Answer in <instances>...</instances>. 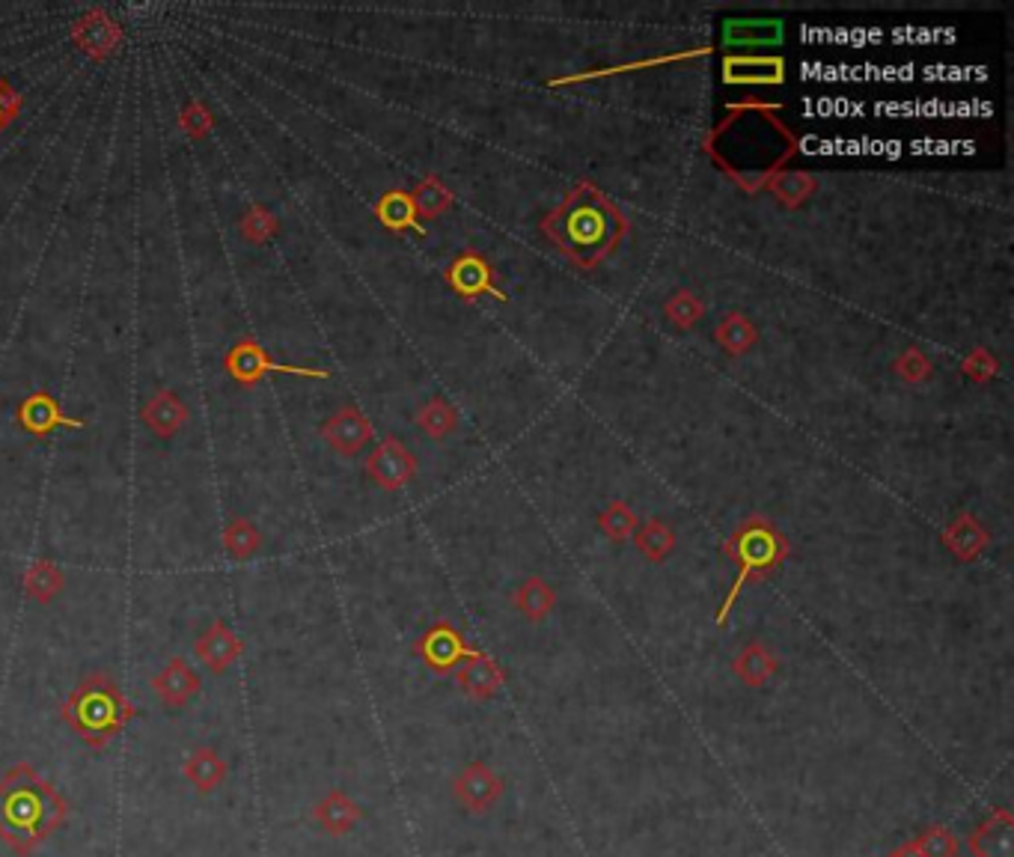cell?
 <instances>
[{
  "mask_svg": "<svg viewBox=\"0 0 1014 857\" xmlns=\"http://www.w3.org/2000/svg\"><path fill=\"white\" fill-rule=\"evenodd\" d=\"M890 857H920V855H916V848H913V843H911V846H904L902 851H895V855H890Z\"/></svg>",
  "mask_w": 1014,
  "mask_h": 857,
  "instance_id": "e575fe53",
  "label": "cell"
},
{
  "mask_svg": "<svg viewBox=\"0 0 1014 857\" xmlns=\"http://www.w3.org/2000/svg\"><path fill=\"white\" fill-rule=\"evenodd\" d=\"M187 405L179 400V393H173L170 387H161L159 393H152L146 405L140 409V420L146 423L152 435L159 438H173L179 428L187 423Z\"/></svg>",
  "mask_w": 1014,
  "mask_h": 857,
  "instance_id": "30bf717a",
  "label": "cell"
},
{
  "mask_svg": "<svg viewBox=\"0 0 1014 857\" xmlns=\"http://www.w3.org/2000/svg\"><path fill=\"white\" fill-rule=\"evenodd\" d=\"M500 793L503 780L485 763H470L456 780L458 801L474 813L488 810V807L500 798Z\"/></svg>",
  "mask_w": 1014,
  "mask_h": 857,
  "instance_id": "7c38bea8",
  "label": "cell"
},
{
  "mask_svg": "<svg viewBox=\"0 0 1014 857\" xmlns=\"http://www.w3.org/2000/svg\"><path fill=\"white\" fill-rule=\"evenodd\" d=\"M568 214V239L566 244L571 248L575 244H601V251H605V230L607 224H614L616 212L614 209H605V212H592V209H584V205H577Z\"/></svg>",
  "mask_w": 1014,
  "mask_h": 857,
  "instance_id": "2e32d148",
  "label": "cell"
},
{
  "mask_svg": "<svg viewBox=\"0 0 1014 857\" xmlns=\"http://www.w3.org/2000/svg\"><path fill=\"white\" fill-rule=\"evenodd\" d=\"M458 682H462V688L467 694H476V697H485V694H494V690L500 688V667L491 662V658H485V655H470L465 664H462V671H458Z\"/></svg>",
  "mask_w": 1014,
  "mask_h": 857,
  "instance_id": "ffe728a7",
  "label": "cell"
},
{
  "mask_svg": "<svg viewBox=\"0 0 1014 857\" xmlns=\"http://www.w3.org/2000/svg\"><path fill=\"white\" fill-rule=\"evenodd\" d=\"M134 715H138L134 703L122 694L120 685L108 673H90L60 706V718L65 720V727L84 738V745L93 750H104L111 745L113 738L134 720Z\"/></svg>",
  "mask_w": 1014,
  "mask_h": 857,
  "instance_id": "7a4b0ae2",
  "label": "cell"
},
{
  "mask_svg": "<svg viewBox=\"0 0 1014 857\" xmlns=\"http://www.w3.org/2000/svg\"><path fill=\"white\" fill-rule=\"evenodd\" d=\"M633 518L628 513H625L622 506H614V510H610V513L605 515V531L610 533V536H616V540H622V536H628V533L633 531Z\"/></svg>",
  "mask_w": 1014,
  "mask_h": 857,
  "instance_id": "836d02e7",
  "label": "cell"
},
{
  "mask_svg": "<svg viewBox=\"0 0 1014 857\" xmlns=\"http://www.w3.org/2000/svg\"><path fill=\"white\" fill-rule=\"evenodd\" d=\"M152 690L159 694V699L164 703V708H182L191 703V697H196L200 690V676L194 673V667L185 658H170L164 664V671L152 679Z\"/></svg>",
  "mask_w": 1014,
  "mask_h": 857,
  "instance_id": "8fae6325",
  "label": "cell"
},
{
  "mask_svg": "<svg viewBox=\"0 0 1014 857\" xmlns=\"http://www.w3.org/2000/svg\"><path fill=\"white\" fill-rule=\"evenodd\" d=\"M21 108H24V99H21L19 90L7 78H0V134L19 120Z\"/></svg>",
  "mask_w": 1014,
  "mask_h": 857,
  "instance_id": "4dcf8cb0",
  "label": "cell"
},
{
  "mask_svg": "<svg viewBox=\"0 0 1014 857\" xmlns=\"http://www.w3.org/2000/svg\"><path fill=\"white\" fill-rule=\"evenodd\" d=\"M727 46H773L782 39L780 21H729L723 30Z\"/></svg>",
  "mask_w": 1014,
  "mask_h": 857,
  "instance_id": "7402d4cb",
  "label": "cell"
},
{
  "mask_svg": "<svg viewBox=\"0 0 1014 857\" xmlns=\"http://www.w3.org/2000/svg\"><path fill=\"white\" fill-rule=\"evenodd\" d=\"M224 370L239 387H247V391L256 387L268 373L301 375V379H327V375H331L327 370H316V366H292L271 361V354L262 349L256 336H242V340L226 352Z\"/></svg>",
  "mask_w": 1014,
  "mask_h": 857,
  "instance_id": "277c9868",
  "label": "cell"
},
{
  "mask_svg": "<svg viewBox=\"0 0 1014 857\" xmlns=\"http://www.w3.org/2000/svg\"><path fill=\"white\" fill-rule=\"evenodd\" d=\"M419 423H423V426H426L428 432H432V435H440V432H447L449 423H453V417H449V411L444 409L440 402H432V405H428V409L423 411V417H419Z\"/></svg>",
  "mask_w": 1014,
  "mask_h": 857,
  "instance_id": "d6a6232c",
  "label": "cell"
},
{
  "mask_svg": "<svg viewBox=\"0 0 1014 857\" xmlns=\"http://www.w3.org/2000/svg\"><path fill=\"white\" fill-rule=\"evenodd\" d=\"M550 605H554V593L545 581L530 578L518 593V607H521L524 614L530 616V619H541V616L548 614Z\"/></svg>",
  "mask_w": 1014,
  "mask_h": 857,
  "instance_id": "83f0119b",
  "label": "cell"
},
{
  "mask_svg": "<svg viewBox=\"0 0 1014 857\" xmlns=\"http://www.w3.org/2000/svg\"><path fill=\"white\" fill-rule=\"evenodd\" d=\"M313 816H316V821L327 830V834L339 837V834H348V830L361 821V807H357L343 789H331V793L313 807Z\"/></svg>",
  "mask_w": 1014,
  "mask_h": 857,
  "instance_id": "5bb4252c",
  "label": "cell"
},
{
  "mask_svg": "<svg viewBox=\"0 0 1014 857\" xmlns=\"http://www.w3.org/2000/svg\"><path fill=\"white\" fill-rule=\"evenodd\" d=\"M375 214H378V221H382L387 230H419L423 233V226L417 221V209H414V200L408 194H402V191H391V194H384L375 205Z\"/></svg>",
  "mask_w": 1014,
  "mask_h": 857,
  "instance_id": "44dd1931",
  "label": "cell"
},
{
  "mask_svg": "<svg viewBox=\"0 0 1014 857\" xmlns=\"http://www.w3.org/2000/svg\"><path fill=\"white\" fill-rule=\"evenodd\" d=\"M777 671V658H773L762 643H750L744 653L738 655L736 673L747 685H764L771 679V673Z\"/></svg>",
  "mask_w": 1014,
  "mask_h": 857,
  "instance_id": "cb8c5ba5",
  "label": "cell"
},
{
  "mask_svg": "<svg viewBox=\"0 0 1014 857\" xmlns=\"http://www.w3.org/2000/svg\"><path fill=\"white\" fill-rule=\"evenodd\" d=\"M322 438H325L339 456H354V453H361V447H366V444L373 441V423H369L361 411L354 409V405H345V409L336 411L334 417L322 426Z\"/></svg>",
  "mask_w": 1014,
  "mask_h": 857,
  "instance_id": "52a82bcc",
  "label": "cell"
},
{
  "mask_svg": "<svg viewBox=\"0 0 1014 857\" xmlns=\"http://www.w3.org/2000/svg\"><path fill=\"white\" fill-rule=\"evenodd\" d=\"M970 846H973L976 857H1012V816L1008 813H994L973 834Z\"/></svg>",
  "mask_w": 1014,
  "mask_h": 857,
  "instance_id": "ac0fdd59",
  "label": "cell"
},
{
  "mask_svg": "<svg viewBox=\"0 0 1014 857\" xmlns=\"http://www.w3.org/2000/svg\"><path fill=\"white\" fill-rule=\"evenodd\" d=\"M262 545V533L256 531V524L247 518H235L224 527V548L230 551V557L235 559H251Z\"/></svg>",
  "mask_w": 1014,
  "mask_h": 857,
  "instance_id": "d4e9b609",
  "label": "cell"
},
{
  "mask_svg": "<svg viewBox=\"0 0 1014 857\" xmlns=\"http://www.w3.org/2000/svg\"><path fill=\"white\" fill-rule=\"evenodd\" d=\"M449 283H453L458 292H465V295H476V292H494L488 265H485L483 260H476V256H465V260H458L456 265L449 269Z\"/></svg>",
  "mask_w": 1014,
  "mask_h": 857,
  "instance_id": "603a6c76",
  "label": "cell"
},
{
  "mask_svg": "<svg viewBox=\"0 0 1014 857\" xmlns=\"http://www.w3.org/2000/svg\"><path fill=\"white\" fill-rule=\"evenodd\" d=\"M239 230L251 244H265L271 242L280 230L277 214L265 209V205H251L247 212L242 214V221H239Z\"/></svg>",
  "mask_w": 1014,
  "mask_h": 857,
  "instance_id": "484cf974",
  "label": "cell"
},
{
  "mask_svg": "<svg viewBox=\"0 0 1014 857\" xmlns=\"http://www.w3.org/2000/svg\"><path fill=\"white\" fill-rule=\"evenodd\" d=\"M640 548L646 551L651 559L667 557L672 548V533L667 531L663 524H649V527L640 533Z\"/></svg>",
  "mask_w": 1014,
  "mask_h": 857,
  "instance_id": "1f68e13d",
  "label": "cell"
},
{
  "mask_svg": "<svg viewBox=\"0 0 1014 857\" xmlns=\"http://www.w3.org/2000/svg\"><path fill=\"white\" fill-rule=\"evenodd\" d=\"M417 649H419V655H423V658L435 667V671H447V667H453L458 658H465L467 655L462 637H458V634L444 623L435 625V628H432V632L419 641Z\"/></svg>",
  "mask_w": 1014,
  "mask_h": 857,
  "instance_id": "9a60e30c",
  "label": "cell"
},
{
  "mask_svg": "<svg viewBox=\"0 0 1014 857\" xmlns=\"http://www.w3.org/2000/svg\"><path fill=\"white\" fill-rule=\"evenodd\" d=\"M21 584H24V593H28L30 598H37L39 605H48L51 598H57L63 593L65 578L57 563H51V559H37V563H30L28 566Z\"/></svg>",
  "mask_w": 1014,
  "mask_h": 857,
  "instance_id": "d6986e66",
  "label": "cell"
},
{
  "mask_svg": "<svg viewBox=\"0 0 1014 857\" xmlns=\"http://www.w3.org/2000/svg\"><path fill=\"white\" fill-rule=\"evenodd\" d=\"M244 655V643L224 619H214L196 641V658L212 673H226Z\"/></svg>",
  "mask_w": 1014,
  "mask_h": 857,
  "instance_id": "ba28073f",
  "label": "cell"
},
{
  "mask_svg": "<svg viewBox=\"0 0 1014 857\" xmlns=\"http://www.w3.org/2000/svg\"><path fill=\"white\" fill-rule=\"evenodd\" d=\"M16 420L19 426L33 435V438H48L54 428H84V420L65 417L63 405L51 396L48 391H33L28 400H21V405L16 409Z\"/></svg>",
  "mask_w": 1014,
  "mask_h": 857,
  "instance_id": "5b68a950",
  "label": "cell"
},
{
  "mask_svg": "<svg viewBox=\"0 0 1014 857\" xmlns=\"http://www.w3.org/2000/svg\"><path fill=\"white\" fill-rule=\"evenodd\" d=\"M913 848L920 857H955L959 855V839L950 828H931L913 843Z\"/></svg>",
  "mask_w": 1014,
  "mask_h": 857,
  "instance_id": "f1b7e54d",
  "label": "cell"
},
{
  "mask_svg": "<svg viewBox=\"0 0 1014 857\" xmlns=\"http://www.w3.org/2000/svg\"><path fill=\"white\" fill-rule=\"evenodd\" d=\"M410 200H414V209H417L419 214H426V218H435V214H440L449 205L447 188L438 185L435 179L423 182V185L417 188V194L410 196Z\"/></svg>",
  "mask_w": 1014,
  "mask_h": 857,
  "instance_id": "f546056e",
  "label": "cell"
},
{
  "mask_svg": "<svg viewBox=\"0 0 1014 857\" xmlns=\"http://www.w3.org/2000/svg\"><path fill=\"white\" fill-rule=\"evenodd\" d=\"M179 129L191 140H203L214 129V113L203 99H191V102L179 111Z\"/></svg>",
  "mask_w": 1014,
  "mask_h": 857,
  "instance_id": "4316f807",
  "label": "cell"
},
{
  "mask_svg": "<svg viewBox=\"0 0 1014 857\" xmlns=\"http://www.w3.org/2000/svg\"><path fill=\"white\" fill-rule=\"evenodd\" d=\"M69 816V801L30 763L0 780V843L30 857Z\"/></svg>",
  "mask_w": 1014,
  "mask_h": 857,
  "instance_id": "6da1fadb",
  "label": "cell"
},
{
  "mask_svg": "<svg viewBox=\"0 0 1014 857\" xmlns=\"http://www.w3.org/2000/svg\"><path fill=\"white\" fill-rule=\"evenodd\" d=\"M414 471H417L414 456L402 447L399 441L393 438L378 444V450H375L373 456L366 458V474L373 476L382 488H391V492L408 483L410 476H414Z\"/></svg>",
  "mask_w": 1014,
  "mask_h": 857,
  "instance_id": "9c48e42d",
  "label": "cell"
},
{
  "mask_svg": "<svg viewBox=\"0 0 1014 857\" xmlns=\"http://www.w3.org/2000/svg\"><path fill=\"white\" fill-rule=\"evenodd\" d=\"M729 84H780L782 81V60L773 57H732L727 60V75Z\"/></svg>",
  "mask_w": 1014,
  "mask_h": 857,
  "instance_id": "e0dca14e",
  "label": "cell"
},
{
  "mask_svg": "<svg viewBox=\"0 0 1014 857\" xmlns=\"http://www.w3.org/2000/svg\"><path fill=\"white\" fill-rule=\"evenodd\" d=\"M729 554L738 557V563H741V572H738L736 584H732V589H729L727 602H723V607H720L717 623H727L729 611H732V605H736L738 593H741V587H744L750 575H759V572L777 566V563L785 557V542H782L780 536L768 527V524L750 522L744 531L738 533L736 540H732V548H729Z\"/></svg>",
  "mask_w": 1014,
  "mask_h": 857,
  "instance_id": "3957f363",
  "label": "cell"
},
{
  "mask_svg": "<svg viewBox=\"0 0 1014 857\" xmlns=\"http://www.w3.org/2000/svg\"><path fill=\"white\" fill-rule=\"evenodd\" d=\"M72 42H75L90 60L104 63V60L122 46V28L104 10H87L84 16L72 24Z\"/></svg>",
  "mask_w": 1014,
  "mask_h": 857,
  "instance_id": "8992f818",
  "label": "cell"
},
{
  "mask_svg": "<svg viewBox=\"0 0 1014 857\" xmlns=\"http://www.w3.org/2000/svg\"><path fill=\"white\" fill-rule=\"evenodd\" d=\"M226 774H230V765H226L224 756L217 754V750H212V747H196L194 754L187 756L185 777L196 793H214V789L226 780Z\"/></svg>",
  "mask_w": 1014,
  "mask_h": 857,
  "instance_id": "4fadbf2b",
  "label": "cell"
}]
</instances>
